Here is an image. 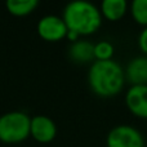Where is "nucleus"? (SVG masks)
Returning a JSON list of instances; mask_svg holds the SVG:
<instances>
[{
    "mask_svg": "<svg viewBox=\"0 0 147 147\" xmlns=\"http://www.w3.org/2000/svg\"><path fill=\"white\" fill-rule=\"evenodd\" d=\"M125 72L121 65L114 59L93 61L88 71V84L92 92L99 97H114L125 85Z\"/></svg>",
    "mask_w": 147,
    "mask_h": 147,
    "instance_id": "1",
    "label": "nucleus"
},
{
    "mask_svg": "<svg viewBox=\"0 0 147 147\" xmlns=\"http://www.w3.org/2000/svg\"><path fill=\"white\" fill-rule=\"evenodd\" d=\"M62 18L67 28L80 36L92 35L102 25L99 8L86 0H75L69 3L63 9Z\"/></svg>",
    "mask_w": 147,
    "mask_h": 147,
    "instance_id": "2",
    "label": "nucleus"
},
{
    "mask_svg": "<svg viewBox=\"0 0 147 147\" xmlns=\"http://www.w3.org/2000/svg\"><path fill=\"white\" fill-rule=\"evenodd\" d=\"M31 117L23 111H9L0 116V141L14 145L30 137Z\"/></svg>",
    "mask_w": 147,
    "mask_h": 147,
    "instance_id": "3",
    "label": "nucleus"
},
{
    "mask_svg": "<svg viewBox=\"0 0 147 147\" xmlns=\"http://www.w3.org/2000/svg\"><path fill=\"white\" fill-rule=\"evenodd\" d=\"M107 147H146L142 132L129 124H119L109 132Z\"/></svg>",
    "mask_w": 147,
    "mask_h": 147,
    "instance_id": "4",
    "label": "nucleus"
},
{
    "mask_svg": "<svg viewBox=\"0 0 147 147\" xmlns=\"http://www.w3.org/2000/svg\"><path fill=\"white\" fill-rule=\"evenodd\" d=\"M38 34L47 41H59L67 36L69 28L63 18L56 14L44 16L38 23Z\"/></svg>",
    "mask_w": 147,
    "mask_h": 147,
    "instance_id": "5",
    "label": "nucleus"
},
{
    "mask_svg": "<svg viewBox=\"0 0 147 147\" xmlns=\"http://www.w3.org/2000/svg\"><path fill=\"white\" fill-rule=\"evenodd\" d=\"M30 136L40 143H49L56 138V123L47 115H35L31 117Z\"/></svg>",
    "mask_w": 147,
    "mask_h": 147,
    "instance_id": "6",
    "label": "nucleus"
},
{
    "mask_svg": "<svg viewBox=\"0 0 147 147\" xmlns=\"http://www.w3.org/2000/svg\"><path fill=\"white\" fill-rule=\"evenodd\" d=\"M125 105L134 116L147 119V85H130L125 93Z\"/></svg>",
    "mask_w": 147,
    "mask_h": 147,
    "instance_id": "7",
    "label": "nucleus"
},
{
    "mask_svg": "<svg viewBox=\"0 0 147 147\" xmlns=\"http://www.w3.org/2000/svg\"><path fill=\"white\" fill-rule=\"evenodd\" d=\"M125 80L130 85H147V56H137L124 69Z\"/></svg>",
    "mask_w": 147,
    "mask_h": 147,
    "instance_id": "8",
    "label": "nucleus"
},
{
    "mask_svg": "<svg viewBox=\"0 0 147 147\" xmlns=\"http://www.w3.org/2000/svg\"><path fill=\"white\" fill-rule=\"evenodd\" d=\"M69 57L75 63H89L94 61V44L85 39H79L75 43H71Z\"/></svg>",
    "mask_w": 147,
    "mask_h": 147,
    "instance_id": "9",
    "label": "nucleus"
},
{
    "mask_svg": "<svg viewBox=\"0 0 147 147\" xmlns=\"http://www.w3.org/2000/svg\"><path fill=\"white\" fill-rule=\"evenodd\" d=\"M102 17L109 21H119L128 10L127 0H103L99 7Z\"/></svg>",
    "mask_w": 147,
    "mask_h": 147,
    "instance_id": "10",
    "label": "nucleus"
},
{
    "mask_svg": "<svg viewBox=\"0 0 147 147\" xmlns=\"http://www.w3.org/2000/svg\"><path fill=\"white\" fill-rule=\"evenodd\" d=\"M38 5V0H8L5 3L8 12L17 17H23L32 13Z\"/></svg>",
    "mask_w": 147,
    "mask_h": 147,
    "instance_id": "11",
    "label": "nucleus"
},
{
    "mask_svg": "<svg viewBox=\"0 0 147 147\" xmlns=\"http://www.w3.org/2000/svg\"><path fill=\"white\" fill-rule=\"evenodd\" d=\"M130 14L138 25L147 26V0H133L130 3Z\"/></svg>",
    "mask_w": 147,
    "mask_h": 147,
    "instance_id": "12",
    "label": "nucleus"
},
{
    "mask_svg": "<svg viewBox=\"0 0 147 147\" xmlns=\"http://www.w3.org/2000/svg\"><path fill=\"white\" fill-rule=\"evenodd\" d=\"M115 48L112 43L107 40H101L94 44V61H109L112 59Z\"/></svg>",
    "mask_w": 147,
    "mask_h": 147,
    "instance_id": "13",
    "label": "nucleus"
},
{
    "mask_svg": "<svg viewBox=\"0 0 147 147\" xmlns=\"http://www.w3.org/2000/svg\"><path fill=\"white\" fill-rule=\"evenodd\" d=\"M137 41H138V47L142 51L143 56H147V26L141 30Z\"/></svg>",
    "mask_w": 147,
    "mask_h": 147,
    "instance_id": "14",
    "label": "nucleus"
}]
</instances>
